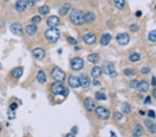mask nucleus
Here are the masks:
<instances>
[{
  "label": "nucleus",
  "instance_id": "f257e3e1",
  "mask_svg": "<svg viewBox=\"0 0 156 137\" xmlns=\"http://www.w3.org/2000/svg\"><path fill=\"white\" fill-rule=\"evenodd\" d=\"M70 19L76 26H80L85 22V13L82 11L74 9L69 15Z\"/></svg>",
  "mask_w": 156,
  "mask_h": 137
},
{
  "label": "nucleus",
  "instance_id": "f03ea898",
  "mask_svg": "<svg viewBox=\"0 0 156 137\" xmlns=\"http://www.w3.org/2000/svg\"><path fill=\"white\" fill-rule=\"evenodd\" d=\"M45 37L50 43H54L60 37V31L57 28H50L45 32Z\"/></svg>",
  "mask_w": 156,
  "mask_h": 137
},
{
  "label": "nucleus",
  "instance_id": "7ed1b4c3",
  "mask_svg": "<svg viewBox=\"0 0 156 137\" xmlns=\"http://www.w3.org/2000/svg\"><path fill=\"white\" fill-rule=\"evenodd\" d=\"M52 93L55 95H62L65 96L68 93V89L62 85L61 82H56L53 83L51 87Z\"/></svg>",
  "mask_w": 156,
  "mask_h": 137
},
{
  "label": "nucleus",
  "instance_id": "20e7f679",
  "mask_svg": "<svg viewBox=\"0 0 156 137\" xmlns=\"http://www.w3.org/2000/svg\"><path fill=\"white\" fill-rule=\"evenodd\" d=\"M101 69H102V73L107 75H109L112 78H115L117 75V73L115 71V66L113 63L105 62L103 64Z\"/></svg>",
  "mask_w": 156,
  "mask_h": 137
},
{
  "label": "nucleus",
  "instance_id": "39448f33",
  "mask_svg": "<svg viewBox=\"0 0 156 137\" xmlns=\"http://www.w3.org/2000/svg\"><path fill=\"white\" fill-rule=\"evenodd\" d=\"M51 77L53 80H55L57 82H62L65 79V73L60 68H53L51 71Z\"/></svg>",
  "mask_w": 156,
  "mask_h": 137
},
{
  "label": "nucleus",
  "instance_id": "423d86ee",
  "mask_svg": "<svg viewBox=\"0 0 156 137\" xmlns=\"http://www.w3.org/2000/svg\"><path fill=\"white\" fill-rule=\"evenodd\" d=\"M95 113L97 117L101 120H107L110 117V112L102 106H99L96 107Z\"/></svg>",
  "mask_w": 156,
  "mask_h": 137
},
{
  "label": "nucleus",
  "instance_id": "0eeeda50",
  "mask_svg": "<svg viewBox=\"0 0 156 137\" xmlns=\"http://www.w3.org/2000/svg\"><path fill=\"white\" fill-rule=\"evenodd\" d=\"M71 67L75 71H78L80 70L83 67L84 65V62L83 60L81 59L80 57H74L71 62Z\"/></svg>",
  "mask_w": 156,
  "mask_h": 137
},
{
  "label": "nucleus",
  "instance_id": "6e6552de",
  "mask_svg": "<svg viewBox=\"0 0 156 137\" xmlns=\"http://www.w3.org/2000/svg\"><path fill=\"white\" fill-rule=\"evenodd\" d=\"M116 40L121 45H126L130 41V37L127 33H120L116 37Z\"/></svg>",
  "mask_w": 156,
  "mask_h": 137
},
{
  "label": "nucleus",
  "instance_id": "1a4fd4ad",
  "mask_svg": "<svg viewBox=\"0 0 156 137\" xmlns=\"http://www.w3.org/2000/svg\"><path fill=\"white\" fill-rule=\"evenodd\" d=\"M10 29L14 35H21L23 33V28L22 26L19 23H14L11 26H10Z\"/></svg>",
  "mask_w": 156,
  "mask_h": 137
},
{
  "label": "nucleus",
  "instance_id": "9d476101",
  "mask_svg": "<svg viewBox=\"0 0 156 137\" xmlns=\"http://www.w3.org/2000/svg\"><path fill=\"white\" fill-rule=\"evenodd\" d=\"M47 25L51 28H56V26L59 25L60 24V19L57 16L52 15L50 16L47 21Z\"/></svg>",
  "mask_w": 156,
  "mask_h": 137
},
{
  "label": "nucleus",
  "instance_id": "9b49d317",
  "mask_svg": "<svg viewBox=\"0 0 156 137\" xmlns=\"http://www.w3.org/2000/svg\"><path fill=\"white\" fill-rule=\"evenodd\" d=\"M68 83L72 88H78L80 87L79 78L76 75H71L68 80Z\"/></svg>",
  "mask_w": 156,
  "mask_h": 137
},
{
  "label": "nucleus",
  "instance_id": "f8f14e48",
  "mask_svg": "<svg viewBox=\"0 0 156 137\" xmlns=\"http://www.w3.org/2000/svg\"><path fill=\"white\" fill-rule=\"evenodd\" d=\"M86 109L90 112H92L96 109V104L94 103V100L91 98H87L84 102Z\"/></svg>",
  "mask_w": 156,
  "mask_h": 137
},
{
  "label": "nucleus",
  "instance_id": "ddd939ff",
  "mask_svg": "<svg viewBox=\"0 0 156 137\" xmlns=\"http://www.w3.org/2000/svg\"><path fill=\"white\" fill-rule=\"evenodd\" d=\"M27 6L26 2L24 0H17L16 4H15V8L16 11L19 13L24 11Z\"/></svg>",
  "mask_w": 156,
  "mask_h": 137
},
{
  "label": "nucleus",
  "instance_id": "4468645a",
  "mask_svg": "<svg viewBox=\"0 0 156 137\" xmlns=\"http://www.w3.org/2000/svg\"><path fill=\"white\" fill-rule=\"evenodd\" d=\"M33 55L37 60H42L44 57L45 53L44 51L41 48H36L33 51Z\"/></svg>",
  "mask_w": 156,
  "mask_h": 137
},
{
  "label": "nucleus",
  "instance_id": "2eb2a0df",
  "mask_svg": "<svg viewBox=\"0 0 156 137\" xmlns=\"http://www.w3.org/2000/svg\"><path fill=\"white\" fill-rule=\"evenodd\" d=\"M144 124L150 132L156 134V124L154 122L149 119H146V120H145Z\"/></svg>",
  "mask_w": 156,
  "mask_h": 137
},
{
  "label": "nucleus",
  "instance_id": "dca6fc26",
  "mask_svg": "<svg viewBox=\"0 0 156 137\" xmlns=\"http://www.w3.org/2000/svg\"><path fill=\"white\" fill-rule=\"evenodd\" d=\"M83 40L87 44H92L96 42V36L93 33H87L83 37Z\"/></svg>",
  "mask_w": 156,
  "mask_h": 137
},
{
  "label": "nucleus",
  "instance_id": "f3484780",
  "mask_svg": "<svg viewBox=\"0 0 156 137\" xmlns=\"http://www.w3.org/2000/svg\"><path fill=\"white\" fill-rule=\"evenodd\" d=\"M78 78H79L81 87H84V88L89 87L90 84V80L89 77H87L86 75H80Z\"/></svg>",
  "mask_w": 156,
  "mask_h": 137
},
{
  "label": "nucleus",
  "instance_id": "a211bd4d",
  "mask_svg": "<svg viewBox=\"0 0 156 137\" xmlns=\"http://www.w3.org/2000/svg\"><path fill=\"white\" fill-rule=\"evenodd\" d=\"M149 88V85L148 82L145 81V80H142L138 83L137 89H139L140 92L145 93L148 91Z\"/></svg>",
  "mask_w": 156,
  "mask_h": 137
},
{
  "label": "nucleus",
  "instance_id": "6ab92c4d",
  "mask_svg": "<svg viewBox=\"0 0 156 137\" xmlns=\"http://www.w3.org/2000/svg\"><path fill=\"white\" fill-rule=\"evenodd\" d=\"M133 134L135 137L141 136L143 134L142 127L140 125H139V124H137V125H135V127H134V129H133Z\"/></svg>",
  "mask_w": 156,
  "mask_h": 137
},
{
  "label": "nucleus",
  "instance_id": "aec40b11",
  "mask_svg": "<svg viewBox=\"0 0 156 137\" xmlns=\"http://www.w3.org/2000/svg\"><path fill=\"white\" fill-rule=\"evenodd\" d=\"M111 39H112V37L109 33H105L101 36L100 42H101V44L102 45L106 46L108 45V44L110 43Z\"/></svg>",
  "mask_w": 156,
  "mask_h": 137
},
{
  "label": "nucleus",
  "instance_id": "412c9836",
  "mask_svg": "<svg viewBox=\"0 0 156 137\" xmlns=\"http://www.w3.org/2000/svg\"><path fill=\"white\" fill-rule=\"evenodd\" d=\"M36 78L38 81L40 83V84H43L47 81V76L45 75V73L43 71H39L37 73Z\"/></svg>",
  "mask_w": 156,
  "mask_h": 137
},
{
  "label": "nucleus",
  "instance_id": "4be33fe9",
  "mask_svg": "<svg viewBox=\"0 0 156 137\" xmlns=\"http://www.w3.org/2000/svg\"><path fill=\"white\" fill-rule=\"evenodd\" d=\"M102 73V69L100 66H94L91 71V75L93 78H98Z\"/></svg>",
  "mask_w": 156,
  "mask_h": 137
},
{
  "label": "nucleus",
  "instance_id": "5701e85b",
  "mask_svg": "<svg viewBox=\"0 0 156 137\" xmlns=\"http://www.w3.org/2000/svg\"><path fill=\"white\" fill-rule=\"evenodd\" d=\"M70 8H71V6H70L69 4H68V3L65 4L60 8V10H59V14H60V15H62V16L66 15L68 13Z\"/></svg>",
  "mask_w": 156,
  "mask_h": 137
},
{
  "label": "nucleus",
  "instance_id": "b1692460",
  "mask_svg": "<svg viewBox=\"0 0 156 137\" xmlns=\"http://www.w3.org/2000/svg\"><path fill=\"white\" fill-rule=\"evenodd\" d=\"M37 26L35 24H29L26 26V31L29 35H33L37 32Z\"/></svg>",
  "mask_w": 156,
  "mask_h": 137
},
{
  "label": "nucleus",
  "instance_id": "393cba45",
  "mask_svg": "<svg viewBox=\"0 0 156 137\" xmlns=\"http://www.w3.org/2000/svg\"><path fill=\"white\" fill-rule=\"evenodd\" d=\"M87 60H88L89 62L94 63V64H96V63H97L99 61L100 56L97 53H92V54H90V55L87 56Z\"/></svg>",
  "mask_w": 156,
  "mask_h": 137
},
{
  "label": "nucleus",
  "instance_id": "a878e982",
  "mask_svg": "<svg viewBox=\"0 0 156 137\" xmlns=\"http://www.w3.org/2000/svg\"><path fill=\"white\" fill-rule=\"evenodd\" d=\"M96 19V16L92 12H88L87 13H85V22L92 23Z\"/></svg>",
  "mask_w": 156,
  "mask_h": 137
},
{
  "label": "nucleus",
  "instance_id": "bb28decb",
  "mask_svg": "<svg viewBox=\"0 0 156 137\" xmlns=\"http://www.w3.org/2000/svg\"><path fill=\"white\" fill-rule=\"evenodd\" d=\"M22 73H23V70L21 68H20V67L13 68L11 71L12 75L15 78H20L22 75Z\"/></svg>",
  "mask_w": 156,
  "mask_h": 137
},
{
  "label": "nucleus",
  "instance_id": "cd10ccee",
  "mask_svg": "<svg viewBox=\"0 0 156 137\" xmlns=\"http://www.w3.org/2000/svg\"><path fill=\"white\" fill-rule=\"evenodd\" d=\"M122 111L125 114H129L131 113V105L129 103H124L122 105Z\"/></svg>",
  "mask_w": 156,
  "mask_h": 137
},
{
  "label": "nucleus",
  "instance_id": "c85d7f7f",
  "mask_svg": "<svg viewBox=\"0 0 156 137\" xmlns=\"http://www.w3.org/2000/svg\"><path fill=\"white\" fill-rule=\"evenodd\" d=\"M115 6L119 10L124 9L125 5V0H114Z\"/></svg>",
  "mask_w": 156,
  "mask_h": 137
},
{
  "label": "nucleus",
  "instance_id": "c756f323",
  "mask_svg": "<svg viewBox=\"0 0 156 137\" xmlns=\"http://www.w3.org/2000/svg\"><path fill=\"white\" fill-rule=\"evenodd\" d=\"M49 11H50V8L47 5H44L39 8V13L41 15H47L49 13Z\"/></svg>",
  "mask_w": 156,
  "mask_h": 137
},
{
  "label": "nucleus",
  "instance_id": "7c9ffc66",
  "mask_svg": "<svg viewBox=\"0 0 156 137\" xmlns=\"http://www.w3.org/2000/svg\"><path fill=\"white\" fill-rule=\"evenodd\" d=\"M95 98L98 101H105V100H106V94L102 91L96 92V94H95Z\"/></svg>",
  "mask_w": 156,
  "mask_h": 137
},
{
  "label": "nucleus",
  "instance_id": "2f4dec72",
  "mask_svg": "<svg viewBox=\"0 0 156 137\" xmlns=\"http://www.w3.org/2000/svg\"><path fill=\"white\" fill-rule=\"evenodd\" d=\"M129 59L132 62H137L140 60V55L137 53H133L131 54Z\"/></svg>",
  "mask_w": 156,
  "mask_h": 137
},
{
  "label": "nucleus",
  "instance_id": "473e14b6",
  "mask_svg": "<svg viewBox=\"0 0 156 137\" xmlns=\"http://www.w3.org/2000/svg\"><path fill=\"white\" fill-rule=\"evenodd\" d=\"M124 73L126 76H133V75H135L136 71L132 68H126V69H124Z\"/></svg>",
  "mask_w": 156,
  "mask_h": 137
},
{
  "label": "nucleus",
  "instance_id": "72a5a7b5",
  "mask_svg": "<svg viewBox=\"0 0 156 137\" xmlns=\"http://www.w3.org/2000/svg\"><path fill=\"white\" fill-rule=\"evenodd\" d=\"M149 40L151 42H156V30H153L149 33Z\"/></svg>",
  "mask_w": 156,
  "mask_h": 137
},
{
  "label": "nucleus",
  "instance_id": "f704fd0d",
  "mask_svg": "<svg viewBox=\"0 0 156 137\" xmlns=\"http://www.w3.org/2000/svg\"><path fill=\"white\" fill-rule=\"evenodd\" d=\"M138 81L137 80H132L129 83V85H130V87L131 88H133V89H135V88H137L138 86Z\"/></svg>",
  "mask_w": 156,
  "mask_h": 137
},
{
  "label": "nucleus",
  "instance_id": "c9c22d12",
  "mask_svg": "<svg viewBox=\"0 0 156 137\" xmlns=\"http://www.w3.org/2000/svg\"><path fill=\"white\" fill-rule=\"evenodd\" d=\"M32 22L33 23V24H39L40 22L42 21L41 17L38 16V15H36V16L33 17L31 19Z\"/></svg>",
  "mask_w": 156,
  "mask_h": 137
},
{
  "label": "nucleus",
  "instance_id": "e433bc0d",
  "mask_svg": "<svg viewBox=\"0 0 156 137\" xmlns=\"http://www.w3.org/2000/svg\"><path fill=\"white\" fill-rule=\"evenodd\" d=\"M113 117H114V119L115 120H117V121H120L121 119H122V117H123V115H122L120 112H115L114 114H113Z\"/></svg>",
  "mask_w": 156,
  "mask_h": 137
},
{
  "label": "nucleus",
  "instance_id": "4c0bfd02",
  "mask_svg": "<svg viewBox=\"0 0 156 137\" xmlns=\"http://www.w3.org/2000/svg\"><path fill=\"white\" fill-rule=\"evenodd\" d=\"M130 29L133 32H136V31H137L138 30H139V26L136 24H131L130 26Z\"/></svg>",
  "mask_w": 156,
  "mask_h": 137
},
{
  "label": "nucleus",
  "instance_id": "58836bf2",
  "mask_svg": "<svg viewBox=\"0 0 156 137\" xmlns=\"http://www.w3.org/2000/svg\"><path fill=\"white\" fill-rule=\"evenodd\" d=\"M150 71H151V69L147 66H144L141 69V73L142 74H148L150 73Z\"/></svg>",
  "mask_w": 156,
  "mask_h": 137
},
{
  "label": "nucleus",
  "instance_id": "ea45409f",
  "mask_svg": "<svg viewBox=\"0 0 156 137\" xmlns=\"http://www.w3.org/2000/svg\"><path fill=\"white\" fill-rule=\"evenodd\" d=\"M67 41L69 42L71 44L75 45V44H77V41H76V40L74 39V37H67Z\"/></svg>",
  "mask_w": 156,
  "mask_h": 137
},
{
  "label": "nucleus",
  "instance_id": "a19ab883",
  "mask_svg": "<svg viewBox=\"0 0 156 137\" xmlns=\"http://www.w3.org/2000/svg\"><path fill=\"white\" fill-rule=\"evenodd\" d=\"M148 116L151 119H154L155 117V113L153 110H149V112H148Z\"/></svg>",
  "mask_w": 156,
  "mask_h": 137
},
{
  "label": "nucleus",
  "instance_id": "79ce46f5",
  "mask_svg": "<svg viewBox=\"0 0 156 137\" xmlns=\"http://www.w3.org/2000/svg\"><path fill=\"white\" fill-rule=\"evenodd\" d=\"M26 4L29 6H34L36 4V0H26Z\"/></svg>",
  "mask_w": 156,
  "mask_h": 137
},
{
  "label": "nucleus",
  "instance_id": "37998d69",
  "mask_svg": "<svg viewBox=\"0 0 156 137\" xmlns=\"http://www.w3.org/2000/svg\"><path fill=\"white\" fill-rule=\"evenodd\" d=\"M10 108H11V110L14 111V110H15L17 108V105L15 103H12L11 105H10Z\"/></svg>",
  "mask_w": 156,
  "mask_h": 137
},
{
  "label": "nucleus",
  "instance_id": "c03bdc74",
  "mask_svg": "<svg viewBox=\"0 0 156 137\" xmlns=\"http://www.w3.org/2000/svg\"><path fill=\"white\" fill-rule=\"evenodd\" d=\"M151 103V97L150 96H147L144 101V104L145 105H148Z\"/></svg>",
  "mask_w": 156,
  "mask_h": 137
},
{
  "label": "nucleus",
  "instance_id": "a18cd8bd",
  "mask_svg": "<svg viewBox=\"0 0 156 137\" xmlns=\"http://www.w3.org/2000/svg\"><path fill=\"white\" fill-rule=\"evenodd\" d=\"M151 85L152 86H156V78L155 76H153V77L152 78Z\"/></svg>",
  "mask_w": 156,
  "mask_h": 137
},
{
  "label": "nucleus",
  "instance_id": "49530a36",
  "mask_svg": "<svg viewBox=\"0 0 156 137\" xmlns=\"http://www.w3.org/2000/svg\"><path fill=\"white\" fill-rule=\"evenodd\" d=\"M5 24V21L3 19L0 18V28H2Z\"/></svg>",
  "mask_w": 156,
  "mask_h": 137
},
{
  "label": "nucleus",
  "instance_id": "de8ad7c7",
  "mask_svg": "<svg viewBox=\"0 0 156 137\" xmlns=\"http://www.w3.org/2000/svg\"><path fill=\"white\" fill-rule=\"evenodd\" d=\"M92 84L94 86H98V85H100V82L99 81H97L96 80H93V82H92Z\"/></svg>",
  "mask_w": 156,
  "mask_h": 137
},
{
  "label": "nucleus",
  "instance_id": "09e8293b",
  "mask_svg": "<svg viewBox=\"0 0 156 137\" xmlns=\"http://www.w3.org/2000/svg\"><path fill=\"white\" fill-rule=\"evenodd\" d=\"M66 137H75V136L73 134H71V133H69V134H67Z\"/></svg>",
  "mask_w": 156,
  "mask_h": 137
},
{
  "label": "nucleus",
  "instance_id": "8fccbe9b",
  "mask_svg": "<svg viewBox=\"0 0 156 137\" xmlns=\"http://www.w3.org/2000/svg\"><path fill=\"white\" fill-rule=\"evenodd\" d=\"M142 15V12L141 11H137L136 13V16L137 17H140Z\"/></svg>",
  "mask_w": 156,
  "mask_h": 137
},
{
  "label": "nucleus",
  "instance_id": "3c124183",
  "mask_svg": "<svg viewBox=\"0 0 156 137\" xmlns=\"http://www.w3.org/2000/svg\"><path fill=\"white\" fill-rule=\"evenodd\" d=\"M153 96H154V97L156 98V87H155V89H154V91H153Z\"/></svg>",
  "mask_w": 156,
  "mask_h": 137
},
{
  "label": "nucleus",
  "instance_id": "603ef678",
  "mask_svg": "<svg viewBox=\"0 0 156 137\" xmlns=\"http://www.w3.org/2000/svg\"><path fill=\"white\" fill-rule=\"evenodd\" d=\"M2 124L0 123V132L2 131Z\"/></svg>",
  "mask_w": 156,
  "mask_h": 137
},
{
  "label": "nucleus",
  "instance_id": "864d4df0",
  "mask_svg": "<svg viewBox=\"0 0 156 137\" xmlns=\"http://www.w3.org/2000/svg\"><path fill=\"white\" fill-rule=\"evenodd\" d=\"M4 1H9V0H4Z\"/></svg>",
  "mask_w": 156,
  "mask_h": 137
},
{
  "label": "nucleus",
  "instance_id": "5fc2aeb1",
  "mask_svg": "<svg viewBox=\"0 0 156 137\" xmlns=\"http://www.w3.org/2000/svg\"><path fill=\"white\" fill-rule=\"evenodd\" d=\"M0 67H1V64H0Z\"/></svg>",
  "mask_w": 156,
  "mask_h": 137
}]
</instances>
